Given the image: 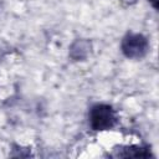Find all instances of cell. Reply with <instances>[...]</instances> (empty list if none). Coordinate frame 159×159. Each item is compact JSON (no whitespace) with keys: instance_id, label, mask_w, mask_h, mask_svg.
<instances>
[{"instance_id":"1","label":"cell","mask_w":159,"mask_h":159,"mask_svg":"<svg viewBox=\"0 0 159 159\" xmlns=\"http://www.w3.org/2000/svg\"><path fill=\"white\" fill-rule=\"evenodd\" d=\"M88 123L94 132L111 130L117 125L118 116L111 104L97 103L93 104L88 112Z\"/></svg>"},{"instance_id":"3","label":"cell","mask_w":159,"mask_h":159,"mask_svg":"<svg viewBox=\"0 0 159 159\" xmlns=\"http://www.w3.org/2000/svg\"><path fill=\"white\" fill-rule=\"evenodd\" d=\"M114 157L122 158H149L152 157L150 149L142 145H127L114 149Z\"/></svg>"},{"instance_id":"2","label":"cell","mask_w":159,"mask_h":159,"mask_svg":"<svg viewBox=\"0 0 159 159\" xmlns=\"http://www.w3.org/2000/svg\"><path fill=\"white\" fill-rule=\"evenodd\" d=\"M120 50L127 58L140 60L149 51V41L142 34L128 32L122 40Z\"/></svg>"},{"instance_id":"4","label":"cell","mask_w":159,"mask_h":159,"mask_svg":"<svg viewBox=\"0 0 159 159\" xmlns=\"http://www.w3.org/2000/svg\"><path fill=\"white\" fill-rule=\"evenodd\" d=\"M149 2L153 5L154 9H158V0H149Z\"/></svg>"}]
</instances>
